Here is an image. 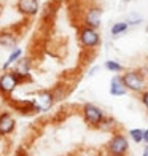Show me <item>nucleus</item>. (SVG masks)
I'll return each instance as SVG.
<instances>
[{
	"label": "nucleus",
	"mask_w": 148,
	"mask_h": 156,
	"mask_svg": "<svg viewBox=\"0 0 148 156\" xmlns=\"http://www.w3.org/2000/svg\"><path fill=\"white\" fill-rule=\"evenodd\" d=\"M78 40H80L81 46L86 49H94L100 45V35H99L97 29L89 27V26H84L83 29H80Z\"/></svg>",
	"instance_id": "4"
},
{
	"label": "nucleus",
	"mask_w": 148,
	"mask_h": 156,
	"mask_svg": "<svg viewBox=\"0 0 148 156\" xmlns=\"http://www.w3.org/2000/svg\"><path fill=\"white\" fill-rule=\"evenodd\" d=\"M107 153L111 156H124L129 151V139L124 134H113L107 144Z\"/></svg>",
	"instance_id": "1"
},
{
	"label": "nucleus",
	"mask_w": 148,
	"mask_h": 156,
	"mask_svg": "<svg viewBox=\"0 0 148 156\" xmlns=\"http://www.w3.org/2000/svg\"><path fill=\"white\" fill-rule=\"evenodd\" d=\"M15 129V118L8 112L0 113V136H8Z\"/></svg>",
	"instance_id": "9"
},
{
	"label": "nucleus",
	"mask_w": 148,
	"mask_h": 156,
	"mask_svg": "<svg viewBox=\"0 0 148 156\" xmlns=\"http://www.w3.org/2000/svg\"><path fill=\"white\" fill-rule=\"evenodd\" d=\"M123 81L131 93H139V94L145 89L146 84L145 75L139 70H128L126 73H123Z\"/></svg>",
	"instance_id": "3"
},
{
	"label": "nucleus",
	"mask_w": 148,
	"mask_h": 156,
	"mask_svg": "<svg viewBox=\"0 0 148 156\" xmlns=\"http://www.w3.org/2000/svg\"><path fill=\"white\" fill-rule=\"evenodd\" d=\"M143 129H131L129 131V137L132 142H136V144H140V142H143Z\"/></svg>",
	"instance_id": "17"
},
{
	"label": "nucleus",
	"mask_w": 148,
	"mask_h": 156,
	"mask_svg": "<svg viewBox=\"0 0 148 156\" xmlns=\"http://www.w3.org/2000/svg\"><path fill=\"white\" fill-rule=\"evenodd\" d=\"M115 127H116V121H115V119L110 118V116H105L104 121L100 123V126H99V129L105 131V132H111V131H115Z\"/></svg>",
	"instance_id": "14"
},
{
	"label": "nucleus",
	"mask_w": 148,
	"mask_h": 156,
	"mask_svg": "<svg viewBox=\"0 0 148 156\" xmlns=\"http://www.w3.org/2000/svg\"><path fill=\"white\" fill-rule=\"evenodd\" d=\"M18 11L26 16H33L38 13V0H18Z\"/></svg>",
	"instance_id": "8"
},
{
	"label": "nucleus",
	"mask_w": 148,
	"mask_h": 156,
	"mask_svg": "<svg viewBox=\"0 0 148 156\" xmlns=\"http://www.w3.org/2000/svg\"><path fill=\"white\" fill-rule=\"evenodd\" d=\"M0 45L5 46V48H13L16 45V37L13 34L2 32V34H0Z\"/></svg>",
	"instance_id": "12"
},
{
	"label": "nucleus",
	"mask_w": 148,
	"mask_h": 156,
	"mask_svg": "<svg viewBox=\"0 0 148 156\" xmlns=\"http://www.w3.org/2000/svg\"><path fill=\"white\" fill-rule=\"evenodd\" d=\"M104 67L108 70V72H111V73H121L123 70H124V67L119 64L118 61H105V64H104Z\"/></svg>",
	"instance_id": "13"
},
{
	"label": "nucleus",
	"mask_w": 148,
	"mask_h": 156,
	"mask_svg": "<svg viewBox=\"0 0 148 156\" xmlns=\"http://www.w3.org/2000/svg\"><path fill=\"white\" fill-rule=\"evenodd\" d=\"M81 115H83V119L84 123L91 127H97L100 126V123L104 121L105 118V113L102 108H99L97 105L94 104H84L83 105V110H81Z\"/></svg>",
	"instance_id": "2"
},
{
	"label": "nucleus",
	"mask_w": 148,
	"mask_h": 156,
	"mask_svg": "<svg viewBox=\"0 0 148 156\" xmlns=\"http://www.w3.org/2000/svg\"><path fill=\"white\" fill-rule=\"evenodd\" d=\"M128 29H129V24L126 23V21H121V23H115L113 26H111L110 34H111V37H119V35L124 34Z\"/></svg>",
	"instance_id": "11"
},
{
	"label": "nucleus",
	"mask_w": 148,
	"mask_h": 156,
	"mask_svg": "<svg viewBox=\"0 0 148 156\" xmlns=\"http://www.w3.org/2000/svg\"><path fill=\"white\" fill-rule=\"evenodd\" d=\"M128 88H126V84L123 81V75H113V78H111L110 81V94L115 96V97H119V96H124L126 93H128Z\"/></svg>",
	"instance_id": "7"
},
{
	"label": "nucleus",
	"mask_w": 148,
	"mask_h": 156,
	"mask_svg": "<svg viewBox=\"0 0 148 156\" xmlns=\"http://www.w3.org/2000/svg\"><path fill=\"white\" fill-rule=\"evenodd\" d=\"M15 72H16L21 78L29 76V72H30V61H29V59H18V61H16Z\"/></svg>",
	"instance_id": "10"
},
{
	"label": "nucleus",
	"mask_w": 148,
	"mask_h": 156,
	"mask_svg": "<svg viewBox=\"0 0 148 156\" xmlns=\"http://www.w3.org/2000/svg\"><path fill=\"white\" fill-rule=\"evenodd\" d=\"M143 142L148 144V129H145V132H143Z\"/></svg>",
	"instance_id": "20"
},
{
	"label": "nucleus",
	"mask_w": 148,
	"mask_h": 156,
	"mask_svg": "<svg viewBox=\"0 0 148 156\" xmlns=\"http://www.w3.org/2000/svg\"><path fill=\"white\" fill-rule=\"evenodd\" d=\"M126 23H128L129 26H139L143 23V18L139 15V13H129L128 18H126Z\"/></svg>",
	"instance_id": "16"
},
{
	"label": "nucleus",
	"mask_w": 148,
	"mask_h": 156,
	"mask_svg": "<svg viewBox=\"0 0 148 156\" xmlns=\"http://www.w3.org/2000/svg\"><path fill=\"white\" fill-rule=\"evenodd\" d=\"M140 102H142V105L148 110V89H143L142 93H140Z\"/></svg>",
	"instance_id": "18"
},
{
	"label": "nucleus",
	"mask_w": 148,
	"mask_h": 156,
	"mask_svg": "<svg viewBox=\"0 0 148 156\" xmlns=\"http://www.w3.org/2000/svg\"><path fill=\"white\" fill-rule=\"evenodd\" d=\"M21 81H23V78H21L16 72H5L0 76V93L5 94V96L11 94Z\"/></svg>",
	"instance_id": "5"
},
{
	"label": "nucleus",
	"mask_w": 148,
	"mask_h": 156,
	"mask_svg": "<svg viewBox=\"0 0 148 156\" xmlns=\"http://www.w3.org/2000/svg\"><path fill=\"white\" fill-rule=\"evenodd\" d=\"M142 156H148V144H145V147H143V151H142Z\"/></svg>",
	"instance_id": "19"
},
{
	"label": "nucleus",
	"mask_w": 148,
	"mask_h": 156,
	"mask_svg": "<svg viewBox=\"0 0 148 156\" xmlns=\"http://www.w3.org/2000/svg\"><path fill=\"white\" fill-rule=\"evenodd\" d=\"M21 54H23V51H21L19 48H15V51H13L11 54H10V58H8V61H6L5 64H3V70H6L8 67H11L13 64H16V61L21 58Z\"/></svg>",
	"instance_id": "15"
},
{
	"label": "nucleus",
	"mask_w": 148,
	"mask_h": 156,
	"mask_svg": "<svg viewBox=\"0 0 148 156\" xmlns=\"http://www.w3.org/2000/svg\"><path fill=\"white\" fill-rule=\"evenodd\" d=\"M100 23H102V8L100 6H91L84 15V26L99 29Z\"/></svg>",
	"instance_id": "6"
}]
</instances>
